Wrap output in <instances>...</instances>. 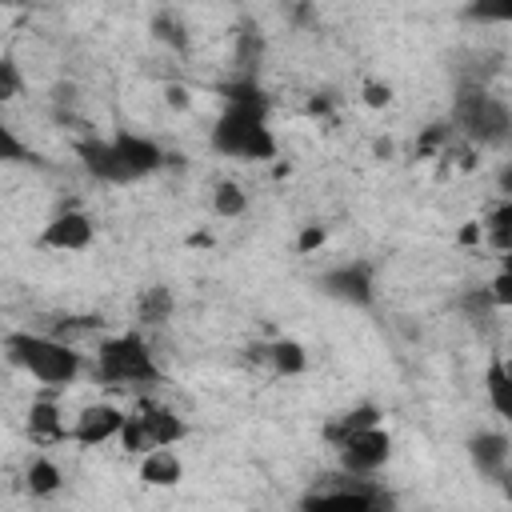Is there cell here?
I'll use <instances>...</instances> for the list:
<instances>
[{
	"instance_id": "6da1fadb",
	"label": "cell",
	"mask_w": 512,
	"mask_h": 512,
	"mask_svg": "<svg viewBox=\"0 0 512 512\" xmlns=\"http://www.w3.org/2000/svg\"><path fill=\"white\" fill-rule=\"evenodd\" d=\"M208 144L224 160H244V164L272 160L280 152V144L268 124V100L256 88H232L220 116L212 120Z\"/></svg>"
},
{
	"instance_id": "7a4b0ae2",
	"label": "cell",
	"mask_w": 512,
	"mask_h": 512,
	"mask_svg": "<svg viewBox=\"0 0 512 512\" xmlns=\"http://www.w3.org/2000/svg\"><path fill=\"white\" fill-rule=\"evenodd\" d=\"M76 160L96 184L128 188L160 172L164 148L140 132H116V136H88L76 140Z\"/></svg>"
},
{
	"instance_id": "3957f363",
	"label": "cell",
	"mask_w": 512,
	"mask_h": 512,
	"mask_svg": "<svg viewBox=\"0 0 512 512\" xmlns=\"http://www.w3.org/2000/svg\"><path fill=\"white\" fill-rule=\"evenodd\" d=\"M4 356L44 388H68L84 372L80 352L68 340H56L48 332H8Z\"/></svg>"
},
{
	"instance_id": "277c9868",
	"label": "cell",
	"mask_w": 512,
	"mask_h": 512,
	"mask_svg": "<svg viewBox=\"0 0 512 512\" xmlns=\"http://www.w3.org/2000/svg\"><path fill=\"white\" fill-rule=\"evenodd\" d=\"M96 380L108 388H144L160 380V364L152 356V344L140 332H120L108 336L96 348V364H92Z\"/></svg>"
},
{
	"instance_id": "5b68a950",
	"label": "cell",
	"mask_w": 512,
	"mask_h": 512,
	"mask_svg": "<svg viewBox=\"0 0 512 512\" xmlns=\"http://www.w3.org/2000/svg\"><path fill=\"white\" fill-rule=\"evenodd\" d=\"M452 124L472 140V144H484V148H500L508 144L512 136V112H508V100L504 96H492L488 88L480 84H464L452 100Z\"/></svg>"
},
{
	"instance_id": "8992f818",
	"label": "cell",
	"mask_w": 512,
	"mask_h": 512,
	"mask_svg": "<svg viewBox=\"0 0 512 512\" xmlns=\"http://www.w3.org/2000/svg\"><path fill=\"white\" fill-rule=\"evenodd\" d=\"M188 436V424L168 408V404H140L124 428H120V444L128 452H148V448H168L180 444Z\"/></svg>"
},
{
	"instance_id": "52a82bcc",
	"label": "cell",
	"mask_w": 512,
	"mask_h": 512,
	"mask_svg": "<svg viewBox=\"0 0 512 512\" xmlns=\"http://www.w3.org/2000/svg\"><path fill=\"white\" fill-rule=\"evenodd\" d=\"M316 292L348 304V308H372L376 300V264L372 260H344L316 276Z\"/></svg>"
},
{
	"instance_id": "ba28073f",
	"label": "cell",
	"mask_w": 512,
	"mask_h": 512,
	"mask_svg": "<svg viewBox=\"0 0 512 512\" xmlns=\"http://www.w3.org/2000/svg\"><path fill=\"white\" fill-rule=\"evenodd\" d=\"M336 460H340V472L376 476V472L392 460V436H388L380 424L352 428V432L336 436Z\"/></svg>"
},
{
	"instance_id": "9c48e42d",
	"label": "cell",
	"mask_w": 512,
	"mask_h": 512,
	"mask_svg": "<svg viewBox=\"0 0 512 512\" xmlns=\"http://www.w3.org/2000/svg\"><path fill=\"white\" fill-rule=\"evenodd\" d=\"M380 504H384V492L372 484V476H352V472L316 480V488L300 500V508H356V512H368Z\"/></svg>"
},
{
	"instance_id": "30bf717a",
	"label": "cell",
	"mask_w": 512,
	"mask_h": 512,
	"mask_svg": "<svg viewBox=\"0 0 512 512\" xmlns=\"http://www.w3.org/2000/svg\"><path fill=\"white\" fill-rule=\"evenodd\" d=\"M92 240H96V220L80 208L56 212L40 232V244L52 248V252H84Z\"/></svg>"
},
{
	"instance_id": "8fae6325",
	"label": "cell",
	"mask_w": 512,
	"mask_h": 512,
	"mask_svg": "<svg viewBox=\"0 0 512 512\" xmlns=\"http://www.w3.org/2000/svg\"><path fill=\"white\" fill-rule=\"evenodd\" d=\"M124 420H128V412L116 408V404H88V408H80V416H76V424L68 428V436H72L76 444L96 448V444L120 440Z\"/></svg>"
},
{
	"instance_id": "7c38bea8",
	"label": "cell",
	"mask_w": 512,
	"mask_h": 512,
	"mask_svg": "<svg viewBox=\"0 0 512 512\" xmlns=\"http://www.w3.org/2000/svg\"><path fill=\"white\" fill-rule=\"evenodd\" d=\"M468 460H472V468L484 480H504L508 476V464H512V440L504 432L484 428V432L468 436Z\"/></svg>"
},
{
	"instance_id": "4fadbf2b",
	"label": "cell",
	"mask_w": 512,
	"mask_h": 512,
	"mask_svg": "<svg viewBox=\"0 0 512 512\" xmlns=\"http://www.w3.org/2000/svg\"><path fill=\"white\" fill-rule=\"evenodd\" d=\"M256 360L272 372V376H300L308 368V352L300 340H272V344H260L252 348Z\"/></svg>"
},
{
	"instance_id": "5bb4252c",
	"label": "cell",
	"mask_w": 512,
	"mask_h": 512,
	"mask_svg": "<svg viewBox=\"0 0 512 512\" xmlns=\"http://www.w3.org/2000/svg\"><path fill=\"white\" fill-rule=\"evenodd\" d=\"M28 436H32V444H40V448H52V444H60V440H72L68 436V424H64V416H60V408L52 404V400H36L32 408H28Z\"/></svg>"
},
{
	"instance_id": "9a60e30c",
	"label": "cell",
	"mask_w": 512,
	"mask_h": 512,
	"mask_svg": "<svg viewBox=\"0 0 512 512\" xmlns=\"http://www.w3.org/2000/svg\"><path fill=\"white\" fill-rule=\"evenodd\" d=\"M140 480H144L148 488H172V484L184 480V464H180V456L172 452V444H168V448H148V452H140Z\"/></svg>"
},
{
	"instance_id": "2e32d148",
	"label": "cell",
	"mask_w": 512,
	"mask_h": 512,
	"mask_svg": "<svg viewBox=\"0 0 512 512\" xmlns=\"http://www.w3.org/2000/svg\"><path fill=\"white\" fill-rule=\"evenodd\" d=\"M484 388H488V400L500 416H512V376L504 368V360H492L488 364V376H484Z\"/></svg>"
},
{
	"instance_id": "e0dca14e",
	"label": "cell",
	"mask_w": 512,
	"mask_h": 512,
	"mask_svg": "<svg viewBox=\"0 0 512 512\" xmlns=\"http://www.w3.org/2000/svg\"><path fill=\"white\" fill-rule=\"evenodd\" d=\"M60 484H64V476H60L56 460L36 456V460L28 464V492H32V496H52V492H60Z\"/></svg>"
},
{
	"instance_id": "ac0fdd59",
	"label": "cell",
	"mask_w": 512,
	"mask_h": 512,
	"mask_svg": "<svg viewBox=\"0 0 512 512\" xmlns=\"http://www.w3.org/2000/svg\"><path fill=\"white\" fill-rule=\"evenodd\" d=\"M244 208H248V196H244V188H240V184L220 180V184L212 188V212H216V216L236 220V216H244Z\"/></svg>"
},
{
	"instance_id": "d6986e66",
	"label": "cell",
	"mask_w": 512,
	"mask_h": 512,
	"mask_svg": "<svg viewBox=\"0 0 512 512\" xmlns=\"http://www.w3.org/2000/svg\"><path fill=\"white\" fill-rule=\"evenodd\" d=\"M28 160H36V152L16 136V128L0 116V168H8V164H28Z\"/></svg>"
},
{
	"instance_id": "ffe728a7",
	"label": "cell",
	"mask_w": 512,
	"mask_h": 512,
	"mask_svg": "<svg viewBox=\"0 0 512 512\" xmlns=\"http://www.w3.org/2000/svg\"><path fill=\"white\" fill-rule=\"evenodd\" d=\"M464 16L476 24H508L512 20V0H468Z\"/></svg>"
},
{
	"instance_id": "44dd1931",
	"label": "cell",
	"mask_w": 512,
	"mask_h": 512,
	"mask_svg": "<svg viewBox=\"0 0 512 512\" xmlns=\"http://www.w3.org/2000/svg\"><path fill=\"white\" fill-rule=\"evenodd\" d=\"M172 316V292L168 288H148L140 296V320L144 324H164Z\"/></svg>"
},
{
	"instance_id": "7402d4cb",
	"label": "cell",
	"mask_w": 512,
	"mask_h": 512,
	"mask_svg": "<svg viewBox=\"0 0 512 512\" xmlns=\"http://www.w3.org/2000/svg\"><path fill=\"white\" fill-rule=\"evenodd\" d=\"M20 92H24V76H20V64H16L12 56H0V104H12Z\"/></svg>"
},
{
	"instance_id": "603a6c76",
	"label": "cell",
	"mask_w": 512,
	"mask_h": 512,
	"mask_svg": "<svg viewBox=\"0 0 512 512\" xmlns=\"http://www.w3.org/2000/svg\"><path fill=\"white\" fill-rule=\"evenodd\" d=\"M364 424H380V412L372 408V404H364V408H356V412H348L336 428H332V440L336 436H344V432H352V428H364Z\"/></svg>"
},
{
	"instance_id": "cb8c5ba5",
	"label": "cell",
	"mask_w": 512,
	"mask_h": 512,
	"mask_svg": "<svg viewBox=\"0 0 512 512\" xmlns=\"http://www.w3.org/2000/svg\"><path fill=\"white\" fill-rule=\"evenodd\" d=\"M364 92H368V104H372V108H384V104L392 100V88H388V84H368Z\"/></svg>"
},
{
	"instance_id": "d4e9b609",
	"label": "cell",
	"mask_w": 512,
	"mask_h": 512,
	"mask_svg": "<svg viewBox=\"0 0 512 512\" xmlns=\"http://www.w3.org/2000/svg\"><path fill=\"white\" fill-rule=\"evenodd\" d=\"M324 244V228H304V236H300V252H312V248H320Z\"/></svg>"
}]
</instances>
